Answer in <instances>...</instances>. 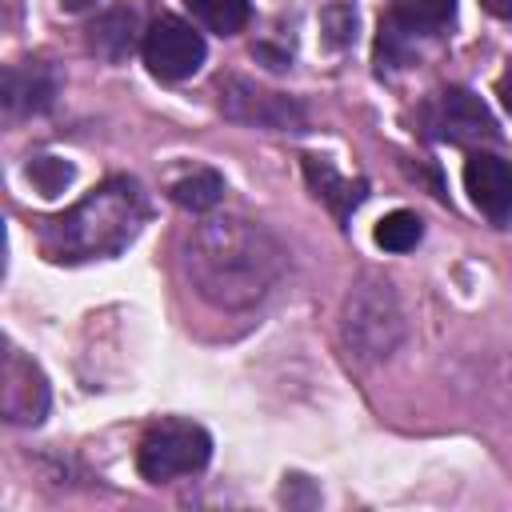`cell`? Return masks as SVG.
<instances>
[{
	"instance_id": "1",
	"label": "cell",
	"mask_w": 512,
	"mask_h": 512,
	"mask_svg": "<svg viewBox=\"0 0 512 512\" xmlns=\"http://www.w3.org/2000/svg\"><path fill=\"white\" fill-rule=\"evenodd\" d=\"M184 272L216 308H248L284 272V248L252 220H204L184 244Z\"/></svg>"
},
{
	"instance_id": "2",
	"label": "cell",
	"mask_w": 512,
	"mask_h": 512,
	"mask_svg": "<svg viewBox=\"0 0 512 512\" xmlns=\"http://www.w3.org/2000/svg\"><path fill=\"white\" fill-rule=\"evenodd\" d=\"M148 220V196L132 176H108L68 212L44 220L40 252L56 264L104 260L124 252Z\"/></svg>"
},
{
	"instance_id": "3",
	"label": "cell",
	"mask_w": 512,
	"mask_h": 512,
	"mask_svg": "<svg viewBox=\"0 0 512 512\" xmlns=\"http://www.w3.org/2000/svg\"><path fill=\"white\" fill-rule=\"evenodd\" d=\"M404 336V312L396 304V292L380 276H364L348 304H344V340L356 356L380 360L388 356Z\"/></svg>"
},
{
	"instance_id": "4",
	"label": "cell",
	"mask_w": 512,
	"mask_h": 512,
	"mask_svg": "<svg viewBox=\"0 0 512 512\" xmlns=\"http://www.w3.org/2000/svg\"><path fill=\"white\" fill-rule=\"evenodd\" d=\"M212 456V440L200 424L192 420H160L144 432L140 448H136V468L144 480L164 484L188 472H200Z\"/></svg>"
},
{
	"instance_id": "5",
	"label": "cell",
	"mask_w": 512,
	"mask_h": 512,
	"mask_svg": "<svg viewBox=\"0 0 512 512\" xmlns=\"http://www.w3.org/2000/svg\"><path fill=\"white\" fill-rule=\"evenodd\" d=\"M420 124L432 140H448V144H492L500 136L488 104L468 88H440L424 104Z\"/></svg>"
},
{
	"instance_id": "6",
	"label": "cell",
	"mask_w": 512,
	"mask_h": 512,
	"mask_svg": "<svg viewBox=\"0 0 512 512\" xmlns=\"http://www.w3.org/2000/svg\"><path fill=\"white\" fill-rule=\"evenodd\" d=\"M144 64L160 80H188L204 64V36L180 16H160L144 32Z\"/></svg>"
},
{
	"instance_id": "7",
	"label": "cell",
	"mask_w": 512,
	"mask_h": 512,
	"mask_svg": "<svg viewBox=\"0 0 512 512\" xmlns=\"http://www.w3.org/2000/svg\"><path fill=\"white\" fill-rule=\"evenodd\" d=\"M220 108L228 120H240V124H256V128H272V132H288L300 124V108L280 96V92H264L240 76H228L220 80Z\"/></svg>"
},
{
	"instance_id": "8",
	"label": "cell",
	"mask_w": 512,
	"mask_h": 512,
	"mask_svg": "<svg viewBox=\"0 0 512 512\" xmlns=\"http://www.w3.org/2000/svg\"><path fill=\"white\" fill-rule=\"evenodd\" d=\"M0 408L12 424H40L48 412V380L44 372L20 352H4V372H0Z\"/></svg>"
},
{
	"instance_id": "9",
	"label": "cell",
	"mask_w": 512,
	"mask_h": 512,
	"mask_svg": "<svg viewBox=\"0 0 512 512\" xmlns=\"http://www.w3.org/2000/svg\"><path fill=\"white\" fill-rule=\"evenodd\" d=\"M464 188L472 204L496 224H512V164L492 152H472L464 160Z\"/></svg>"
},
{
	"instance_id": "10",
	"label": "cell",
	"mask_w": 512,
	"mask_h": 512,
	"mask_svg": "<svg viewBox=\"0 0 512 512\" xmlns=\"http://www.w3.org/2000/svg\"><path fill=\"white\" fill-rule=\"evenodd\" d=\"M56 100V72L40 60L12 64L4 72V108L12 116H36Z\"/></svg>"
},
{
	"instance_id": "11",
	"label": "cell",
	"mask_w": 512,
	"mask_h": 512,
	"mask_svg": "<svg viewBox=\"0 0 512 512\" xmlns=\"http://www.w3.org/2000/svg\"><path fill=\"white\" fill-rule=\"evenodd\" d=\"M304 176H308V184L316 188V196L336 212V220H348L352 216V208L364 200V192H368V184L364 180H344L328 160H320V156H304Z\"/></svg>"
},
{
	"instance_id": "12",
	"label": "cell",
	"mask_w": 512,
	"mask_h": 512,
	"mask_svg": "<svg viewBox=\"0 0 512 512\" xmlns=\"http://www.w3.org/2000/svg\"><path fill=\"white\" fill-rule=\"evenodd\" d=\"M136 8H128V4H116V8H108L104 16H96L92 20V28H88V48L96 52V56H104V60H124L128 52H132V44H136Z\"/></svg>"
},
{
	"instance_id": "13",
	"label": "cell",
	"mask_w": 512,
	"mask_h": 512,
	"mask_svg": "<svg viewBox=\"0 0 512 512\" xmlns=\"http://www.w3.org/2000/svg\"><path fill=\"white\" fill-rule=\"evenodd\" d=\"M392 16L424 36H440L456 16V0H392Z\"/></svg>"
},
{
	"instance_id": "14",
	"label": "cell",
	"mask_w": 512,
	"mask_h": 512,
	"mask_svg": "<svg viewBox=\"0 0 512 512\" xmlns=\"http://www.w3.org/2000/svg\"><path fill=\"white\" fill-rule=\"evenodd\" d=\"M220 196H224V180H220V172H212V168H196V172H188V176H180V180L172 184V200H176L180 208H192V212L216 208Z\"/></svg>"
},
{
	"instance_id": "15",
	"label": "cell",
	"mask_w": 512,
	"mask_h": 512,
	"mask_svg": "<svg viewBox=\"0 0 512 512\" xmlns=\"http://www.w3.org/2000/svg\"><path fill=\"white\" fill-rule=\"evenodd\" d=\"M188 12L208 28V32H220V36H232L248 24L252 16V4L248 0H184Z\"/></svg>"
},
{
	"instance_id": "16",
	"label": "cell",
	"mask_w": 512,
	"mask_h": 512,
	"mask_svg": "<svg viewBox=\"0 0 512 512\" xmlns=\"http://www.w3.org/2000/svg\"><path fill=\"white\" fill-rule=\"evenodd\" d=\"M376 244L380 248H388V252H408V248H416L420 244V236H424V224H420V216L416 212H408V208H396V212H388L380 224H376Z\"/></svg>"
},
{
	"instance_id": "17",
	"label": "cell",
	"mask_w": 512,
	"mask_h": 512,
	"mask_svg": "<svg viewBox=\"0 0 512 512\" xmlns=\"http://www.w3.org/2000/svg\"><path fill=\"white\" fill-rule=\"evenodd\" d=\"M28 176H32V184H36L44 196H56V192H60V188L72 180V164L52 160V156H40V160H32Z\"/></svg>"
},
{
	"instance_id": "18",
	"label": "cell",
	"mask_w": 512,
	"mask_h": 512,
	"mask_svg": "<svg viewBox=\"0 0 512 512\" xmlns=\"http://www.w3.org/2000/svg\"><path fill=\"white\" fill-rule=\"evenodd\" d=\"M492 16H500V20H512V0H480Z\"/></svg>"
},
{
	"instance_id": "19",
	"label": "cell",
	"mask_w": 512,
	"mask_h": 512,
	"mask_svg": "<svg viewBox=\"0 0 512 512\" xmlns=\"http://www.w3.org/2000/svg\"><path fill=\"white\" fill-rule=\"evenodd\" d=\"M500 100H504V108L512 112V72H508V76L500 80Z\"/></svg>"
},
{
	"instance_id": "20",
	"label": "cell",
	"mask_w": 512,
	"mask_h": 512,
	"mask_svg": "<svg viewBox=\"0 0 512 512\" xmlns=\"http://www.w3.org/2000/svg\"><path fill=\"white\" fill-rule=\"evenodd\" d=\"M64 8H84V4H92V0H60Z\"/></svg>"
}]
</instances>
